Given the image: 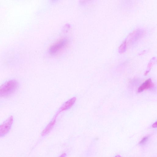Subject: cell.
Returning a JSON list of instances; mask_svg holds the SVG:
<instances>
[{
    "label": "cell",
    "mask_w": 157,
    "mask_h": 157,
    "mask_svg": "<svg viewBox=\"0 0 157 157\" xmlns=\"http://www.w3.org/2000/svg\"><path fill=\"white\" fill-rule=\"evenodd\" d=\"M127 47L126 42L124 40L119 46L118 48V52L121 53L124 52L125 51Z\"/></svg>",
    "instance_id": "8"
},
{
    "label": "cell",
    "mask_w": 157,
    "mask_h": 157,
    "mask_svg": "<svg viewBox=\"0 0 157 157\" xmlns=\"http://www.w3.org/2000/svg\"><path fill=\"white\" fill-rule=\"evenodd\" d=\"M18 82L16 80L8 81L0 86V97L8 96L13 93L18 87Z\"/></svg>",
    "instance_id": "1"
},
{
    "label": "cell",
    "mask_w": 157,
    "mask_h": 157,
    "mask_svg": "<svg viewBox=\"0 0 157 157\" xmlns=\"http://www.w3.org/2000/svg\"><path fill=\"white\" fill-rule=\"evenodd\" d=\"M148 138V137L145 136L144 137L142 140L139 143V144H143L147 140Z\"/></svg>",
    "instance_id": "10"
},
{
    "label": "cell",
    "mask_w": 157,
    "mask_h": 157,
    "mask_svg": "<svg viewBox=\"0 0 157 157\" xmlns=\"http://www.w3.org/2000/svg\"><path fill=\"white\" fill-rule=\"evenodd\" d=\"M68 42V40L66 38L60 40L50 47L49 52L51 54H55L66 47Z\"/></svg>",
    "instance_id": "3"
},
{
    "label": "cell",
    "mask_w": 157,
    "mask_h": 157,
    "mask_svg": "<svg viewBox=\"0 0 157 157\" xmlns=\"http://www.w3.org/2000/svg\"><path fill=\"white\" fill-rule=\"evenodd\" d=\"M115 157H121V156H120L119 155H117Z\"/></svg>",
    "instance_id": "13"
},
{
    "label": "cell",
    "mask_w": 157,
    "mask_h": 157,
    "mask_svg": "<svg viewBox=\"0 0 157 157\" xmlns=\"http://www.w3.org/2000/svg\"><path fill=\"white\" fill-rule=\"evenodd\" d=\"M59 114L56 113L53 118L42 131L41 133L42 136H44L47 135L51 131L56 123L57 118Z\"/></svg>",
    "instance_id": "5"
},
{
    "label": "cell",
    "mask_w": 157,
    "mask_h": 157,
    "mask_svg": "<svg viewBox=\"0 0 157 157\" xmlns=\"http://www.w3.org/2000/svg\"><path fill=\"white\" fill-rule=\"evenodd\" d=\"M156 60V58L155 57H153L151 59L147 66V68L146 71V73H147L149 71V70L151 69L152 65L153 64Z\"/></svg>",
    "instance_id": "9"
},
{
    "label": "cell",
    "mask_w": 157,
    "mask_h": 157,
    "mask_svg": "<svg viewBox=\"0 0 157 157\" xmlns=\"http://www.w3.org/2000/svg\"><path fill=\"white\" fill-rule=\"evenodd\" d=\"M152 85L151 79H148L139 87L138 92H141L144 90L148 89L152 86Z\"/></svg>",
    "instance_id": "7"
},
{
    "label": "cell",
    "mask_w": 157,
    "mask_h": 157,
    "mask_svg": "<svg viewBox=\"0 0 157 157\" xmlns=\"http://www.w3.org/2000/svg\"><path fill=\"white\" fill-rule=\"evenodd\" d=\"M13 121V117L11 116L0 125V137L4 136L8 133Z\"/></svg>",
    "instance_id": "2"
},
{
    "label": "cell",
    "mask_w": 157,
    "mask_h": 157,
    "mask_svg": "<svg viewBox=\"0 0 157 157\" xmlns=\"http://www.w3.org/2000/svg\"><path fill=\"white\" fill-rule=\"evenodd\" d=\"M76 100V97H73L66 102L60 108L57 113L59 114L61 112L70 108L74 104Z\"/></svg>",
    "instance_id": "6"
},
{
    "label": "cell",
    "mask_w": 157,
    "mask_h": 157,
    "mask_svg": "<svg viewBox=\"0 0 157 157\" xmlns=\"http://www.w3.org/2000/svg\"><path fill=\"white\" fill-rule=\"evenodd\" d=\"M152 127L155 128L157 127V122L154 123L152 126Z\"/></svg>",
    "instance_id": "11"
},
{
    "label": "cell",
    "mask_w": 157,
    "mask_h": 157,
    "mask_svg": "<svg viewBox=\"0 0 157 157\" xmlns=\"http://www.w3.org/2000/svg\"><path fill=\"white\" fill-rule=\"evenodd\" d=\"M66 154L65 153H64L62 154L59 157H66Z\"/></svg>",
    "instance_id": "12"
},
{
    "label": "cell",
    "mask_w": 157,
    "mask_h": 157,
    "mask_svg": "<svg viewBox=\"0 0 157 157\" xmlns=\"http://www.w3.org/2000/svg\"><path fill=\"white\" fill-rule=\"evenodd\" d=\"M144 32L143 29H138L130 33L125 40L127 46L128 44H132L139 39L143 34Z\"/></svg>",
    "instance_id": "4"
}]
</instances>
